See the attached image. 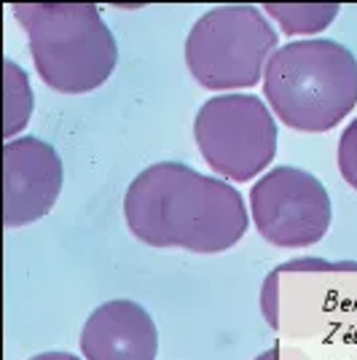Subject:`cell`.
Masks as SVG:
<instances>
[{
  "label": "cell",
  "mask_w": 357,
  "mask_h": 360,
  "mask_svg": "<svg viewBox=\"0 0 357 360\" xmlns=\"http://www.w3.org/2000/svg\"><path fill=\"white\" fill-rule=\"evenodd\" d=\"M124 218L150 248L199 255L234 248L250 224L245 199L231 183L180 162L145 167L126 188Z\"/></svg>",
  "instance_id": "cell-1"
},
{
  "label": "cell",
  "mask_w": 357,
  "mask_h": 360,
  "mask_svg": "<svg viewBox=\"0 0 357 360\" xmlns=\"http://www.w3.org/2000/svg\"><path fill=\"white\" fill-rule=\"evenodd\" d=\"M287 271H357V261H325V258H296V261H287V264H280L277 269H271V274L264 283V290H261V309H264V317L271 328H277V280L280 274H287Z\"/></svg>",
  "instance_id": "cell-11"
},
{
  "label": "cell",
  "mask_w": 357,
  "mask_h": 360,
  "mask_svg": "<svg viewBox=\"0 0 357 360\" xmlns=\"http://www.w3.org/2000/svg\"><path fill=\"white\" fill-rule=\"evenodd\" d=\"M81 352L84 360H156L159 328L137 301H105L84 323Z\"/></svg>",
  "instance_id": "cell-8"
},
{
  "label": "cell",
  "mask_w": 357,
  "mask_h": 360,
  "mask_svg": "<svg viewBox=\"0 0 357 360\" xmlns=\"http://www.w3.org/2000/svg\"><path fill=\"white\" fill-rule=\"evenodd\" d=\"M283 358V352H280V347H271V349H266V352H261L255 360H280Z\"/></svg>",
  "instance_id": "cell-14"
},
{
  "label": "cell",
  "mask_w": 357,
  "mask_h": 360,
  "mask_svg": "<svg viewBox=\"0 0 357 360\" xmlns=\"http://www.w3.org/2000/svg\"><path fill=\"white\" fill-rule=\"evenodd\" d=\"M261 237L277 248H312L330 229L327 188L301 167H274L250 188Z\"/></svg>",
  "instance_id": "cell-6"
},
{
  "label": "cell",
  "mask_w": 357,
  "mask_h": 360,
  "mask_svg": "<svg viewBox=\"0 0 357 360\" xmlns=\"http://www.w3.org/2000/svg\"><path fill=\"white\" fill-rule=\"evenodd\" d=\"M30 360H81V358H75L70 352H41V355H35Z\"/></svg>",
  "instance_id": "cell-13"
},
{
  "label": "cell",
  "mask_w": 357,
  "mask_h": 360,
  "mask_svg": "<svg viewBox=\"0 0 357 360\" xmlns=\"http://www.w3.org/2000/svg\"><path fill=\"white\" fill-rule=\"evenodd\" d=\"M3 135H6V143L8 140H16V135L27 127L32 113V89H30V78L27 73L16 65L14 60L3 62Z\"/></svg>",
  "instance_id": "cell-9"
},
{
  "label": "cell",
  "mask_w": 357,
  "mask_h": 360,
  "mask_svg": "<svg viewBox=\"0 0 357 360\" xmlns=\"http://www.w3.org/2000/svg\"><path fill=\"white\" fill-rule=\"evenodd\" d=\"M336 159H339L342 178L357 191V119L339 137V153H336Z\"/></svg>",
  "instance_id": "cell-12"
},
{
  "label": "cell",
  "mask_w": 357,
  "mask_h": 360,
  "mask_svg": "<svg viewBox=\"0 0 357 360\" xmlns=\"http://www.w3.org/2000/svg\"><path fill=\"white\" fill-rule=\"evenodd\" d=\"M199 153L221 178L247 183L277 153L274 116L255 94H218L199 108L194 121Z\"/></svg>",
  "instance_id": "cell-5"
},
{
  "label": "cell",
  "mask_w": 357,
  "mask_h": 360,
  "mask_svg": "<svg viewBox=\"0 0 357 360\" xmlns=\"http://www.w3.org/2000/svg\"><path fill=\"white\" fill-rule=\"evenodd\" d=\"M264 11L271 14L287 35H312V32L325 30L327 25L339 16V6L336 3H268Z\"/></svg>",
  "instance_id": "cell-10"
},
{
  "label": "cell",
  "mask_w": 357,
  "mask_h": 360,
  "mask_svg": "<svg viewBox=\"0 0 357 360\" xmlns=\"http://www.w3.org/2000/svg\"><path fill=\"white\" fill-rule=\"evenodd\" d=\"M277 32L255 6H215L186 38V65L205 89H247L264 81Z\"/></svg>",
  "instance_id": "cell-4"
},
{
  "label": "cell",
  "mask_w": 357,
  "mask_h": 360,
  "mask_svg": "<svg viewBox=\"0 0 357 360\" xmlns=\"http://www.w3.org/2000/svg\"><path fill=\"white\" fill-rule=\"evenodd\" d=\"M264 94L285 127L327 132L357 105L355 54L327 38L290 41L271 54Z\"/></svg>",
  "instance_id": "cell-2"
},
{
  "label": "cell",
  "mask_w": 357,
  "mask_h": 360,
  "mask_svg": "<svg viewBox=\"0 0 357 360\" xmlns=\"http://www.w3.org/2000/svg\"><path fill=\"white\" fill-rule=\"evenodd\" d=\"M16 22L30 38L35 70L62 94L100 89L113 75L119 46L91 3H16Z\"/></svg>",
  "instance_id": "cell-3"
},
{
  "label": "cell",
  "mask_w": 357,
  "mask_h": 360,
  "mask_svg": "<svg viewBox=\"0 0 357 360\" xmlns=\"http://www.w3.org/2000/svg\"><path fill=\"white\" fill-rule=\"evenodd\" d=\"M65 167L41 137H16L3 146V224L27 226L51 212L62 194Z\"/></svg>",
  "instance_id": "cell-7"
}]
</instances>
